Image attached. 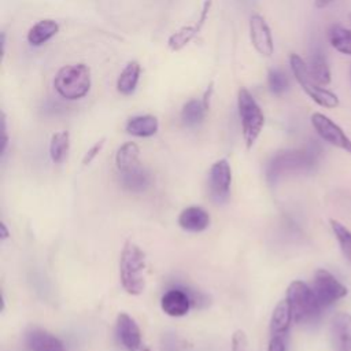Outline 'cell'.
Returning a JSON list of instances; mask_svg holds the SVG:
<instances>
[{
	"mask_svg": "<svg viewBox=\"0 0 351 351\" xmlns=\"http://www.w3.org/2000/svg\"><path fill=\"white\" fill-rule=\"evenodd\" d=\"M122 181L125 184V186L130 191H144L149 182V177L148 173L141 169V166L136 170H132L129 173H123L122 174Z\"/></svg>",
	"mask_w": 351,
	"mask_h": 351,
	"instance_id": "4316f807",
	"label": "cell"
},
{
	"mask_svg": "<svg viewBox=\"0 0 351 351\" xmlns=\"http://www.w3.org/2000/svg\"><path fill=\"white\" fill-rule=\"evenodd\" d=\"M292 311L291 307L285 300H281L273 310L271 319H270V332L271 335H285L291 326L292 321Z\"/></svg>",
	"mask_w": 351,
	"mask_h": 351,
	"instance_id": "ffe728a7",
	"label": "cell"
},
{
	"mask_svg": "<svg viewBox=\"0 0 351 351\" xmlns=\"http://www.w3.org/2000/svg\"><path fill=\"white\" fill-rule=\"evenodd\" d=\"M0 229H1V240H5L8 237V230L5 228V223H1Z\"/></svg>",
	"mask_w": 351,
	"mask_h": 351,
	"instance_id": "d6a6232c",
	"label": "cell"
},
{
	"mask_svg": "<svg viewBox=\"0 0 351 351\" xmlns=\"http://www.w3.org/2000/svg\"><path fill=\"white\" fill-rule=\"evenodd\" d=\"M59 33V23L53 19H41L34 23L26 36V40L33 47H41Z\"/></svg>",
	"mask_w": 351,
	"mask_h": 351,
	"instance_id": "2e32d148",
	"label": "cell"
},
{
	"mask_svg": "<svg viewBox=\"0 0 351 351\" xmlns=\"http://www.w3.org/2000/svg\"><path fill=\"white\" fill-rule=\"evenodd\" d=\"M330 341L333 351H351V314L339 313L333 317Z\"/></svg>",
	"mask_w": 351,
	"mask_h": 351,
	"instance_id": "4fadbf2b",
	"label": "cell"
},
{
	"mask_svg": "<svg viewBox=\"0 0 351 351\" xmlns=\"http://www.w3.org/2000/svg\"><path fill=\"white\" fill-rule=\"evenodd\" d=\"M330 228L340 245L343 256L351 265V230L336 219H330Z\"/></svg>",
	"mask_w": 351,
	"mask_h": 351,
	"instance_id": "d4e9b609",
	"label": "cell"
},
{
	"mask_svg": "<svg viewBox=\"0 0 351 351\" xmlns=\"http://www.w3.org/2000/svg\"><path fill=\"white\" fill-rule=\"evenodd\" d=\"M104 144H106V137H101V138L97 140L90 148H88V151L85 152V155H84V158H82V165H84V166L89 165V163L99 155V152L103 149Z\"/></svg>",
	"mask_w": 351,
	"mask_h": 351,
	"instance_id": "f546056e",
	"label": "cell"
},
{
	"mask_svg": "<svg viewBox=\"0 0 351 351\" xmlns=\"http://www.w3.org/2000/svg\"><path fill=\"white\" fill-rule=\"evenodd\" d=\"M287 302L296 324L315 321L322 311V306L315 298L313 289L303 281H292L287 289Z\"/></svg>",
	"mask_w": 351,
	"mask_h": 351,
	"instance_id": "3957f363",
	"label": "cell"
},
{
	"mask_svg": "<svg viewBox=\"0 0 351 351\" xmlns=\"http://www.w3.org/2000/svg\"><path fill=\"white\" fill-rule=\"evenodd\" d=\"M159 129V122L155 115L145 114V115H137L130 118L126 122L125 130L136 137H151L154 136Z\"/></svg>",
	"mask_w": 351,
	"mask_h": 351,
	"instance_id": "ac0fdd59",
	"label": "cell"
},
{
	"mask_svg": "<svg viewBox=\"0 0 351 351\" xmlns=\"http://www.w3.org/2000/svg\"><path fill=\"white\" fill-rule=\"evenodd\" d=\"M311 125L322 140L351 154V140L330 118L321 112H314L311 115Z\"/></svg>",
	"mask_w": 351,
	"mask_h": 351,
	"instance_id": "52a82bcc",
	"label": "cell"
},
{
	"mask_svg": "<svg viewBox=\"0 0 351 351\" xmlns=\"http://www.w3.org/2000/svg\"><path fill=\"white\" fill-rule=\"evenodd\" d=\"M285 335H271L267 351H285Z\"/></svg>",
	"mask_w": 351,
	"mask_h": 351,
	"instance_id": "4dcf8cb0",
	"label": "cell"
},
{
	"mask_svg": "<svg viewBox=\"0 0 351 351\" xmlns=\"http://www.w3.org/2000/svg\"><path fill=\"white\" fill-rule=\"evenodd\" d=\"M308 71L319 85H328L330 82V70L322 51L317 49L313 52L308 63Z\"/></svg>",
	"mask_w": 351,
	"mask_h": 351,
	"instance_id": "44dd1931",
	"label": "cell"
},
{
	"mask_svg": "<svg viewBox=\"0 0 351 351\" xmlns=\"http://www.w3.org/2000/svg\"><path fill=\"white\" fill-rule=\"evenodd\" d=\"M333 0H315V7L318 8H325L326 5H329Z\"/></svg>",
	"mask_w": 351,
	"mask_h": 351,
	"instance_id": "1f68e13d",
	"label": "cell"
},
{
	"mask_svg": "<svg viewBox=\"0 0 351 351\" xmlns=\"http://www.w3.org/2000/svg\"><path fill=\"white\" fill-rule=\"evenodd\" d=\"M237 110L241 121V132L245 147L251 149L263 129L265 115L251 92L244 86H241L237 92Z\"/></svg>",
	"mask_w": 351,
	"mask_h": 351,
	"instance_id": "277c9868",
	"label": "cell"
},
{
	"mask_svg": "<svg viewBox=\"0 0 351 351\" xmlns=\"http://www.w3.org/2000/svg\"><path fill=\"white\" fill-rule=\"evenodd\" d=\"M232 351H250V346H248V339L244 330L237 329L234 330L233 336H232V346H230Z\"/></svg>",
	"mask_w": 351,
	"mask_h": 351,
	"instance_id": "f1b7e54d",
	"label": "cell"
},
{
	"mask_svg": "<svg viewBox=\"0 0 351 351\" xmlns=\"http://www.w3.org/2000/svg\"><path fill=\"white\" fill-rule=\"evenodd\" d=\"M267 86L273 95L280 96L288 90L289 80L281 69H271L267 73Z\"/></svg>",
	"mask_w": 351,
	"mask_h": 351,
	"instance_id": "83f0119b",
	"label": "cell"
},
{
	"mask_svg": "<svg viewBox=\"0 0 351 351\" xmlns=\"http://www.w3.org/2000/svg\"><path fill=\"white\" fill-rule=\"evenodd\" d=\"M317 156L313 151H285L271 160L270 173L278 174L288 170H302L313 167Z\"/></svg>",
	"mask_w": 351,
	"mask_h": 351,
	"instance_id": "9c48e42d",
	"label": "cell"
},
{
	"mask_svg": "<svg viewBox=\"0 0 351 351\" xmlns=\"http://www.w3.org/2000/svg\"><path fill=\"white\" fill-rule=\"evenodd\" d=\"M289 64L296 81L314 103L325 108H335L339 106V97L333 92L322 88V85L315 82L308 71V66L299 55L291 53Z\"/></svg>",
	"mask_w": 351,
	"mask_h": 351,
	"instance_id": "5b68a950",
	"label": "cell"
},
{
	"mask_svg": "<svg viewBox=\"0 0 351 351\" xmlns=\"http://www.w3.org/2000/svg\"><path fill=\"white\" fill-rule=\"evenodd\" d=\"M199 26H182L181 29H178L177 32H174L169 40H167V45L171 51H180L199 32Z\"/></svg>",
	"mask_w": 351,
	"mask_h": 351,
	"instance_id": "484cf974",
	"label": "cell"
},
{
	"mask_svg": "<svg viewBox=\"0 0 351 351\" xmlns=\"http://www.w3.org/2000/svg\"><path fill=\"white\" fill-rule=\"evenodd\" d=\"M147 259L144 251L132 240L123 244L119 258V280L122 288L133 296H137L145 289Z\"/></svg>",
	"mask_w": 351,
	"mask_h": 351,
	"instance_id": "6da1fadb",
	"label": "cell"
},
{
	"mask_svg": "<svg viewBox=\"0 0 351 351\" xmlns=\"http://www.w3.org/2000/svg\"><path fill=\"white\" fill-rule=\"evenodd\" d=\"M192 299L188 291L182 288L167 289L160 299V307L169 317H184L188 314Z\"/></svg>",
	"mask_w": 351,
	"mask_h": 351,
	"instance_id": "7c38bea8",
	"label": "cell"
},
{
	"mask_svg": "<svg viewBox=\"0 0 351 351\" xmlns=\"http://www.w3.org/2000/svg\"><path fill=\"white\" fill-rule=\"evenodd\" d=\"M117 336L128 351H151L141 339V330L136 321L126 313H119L115 325Z\"/></svg>",
	"mask_w": 351,
	"mask_h": 351,
	"instance_id": "ba28073f",
	"label": "cell"
},
{
	"mask_svg": "<svg viewBox=\"0 0 351 351\" xmlns=\"http://www.w3.org/2000/svg\"><path fill=\"white\" fill-rule=\"evenodd\" d=\"M178 225L192 233L203 232L210 225V215L208 213L197 206H191L184 208L178 215Z\"/></svg>",
	"mask_w": 351,
	"mask_h": 351,
	"instance_id": "9a60e30c",
	"label": "cell"
},
{
	"mask_svg": "<svg viewBox=\"0 0 351 351\" xmlns=\"http://www.w3.org/2000/svg\"><path fill=\"white\" fill-rule=\"evenodd\" d=\"M311 289L324 308L344 298L348 292L347 288L325 269H318L315 271Z\"/></svg>",
	"mask_w": 351,
	"mask_h": 351,
	"instance_id": "8992f818",
	"label": "cell"
},
{
	"mask_svg": "<svg viewBox=\"0 0 351 351\" xmlns=\"http://www.w3.org/2000/svg\"><path fill=\"white\" fill-rule=\"evenodd\" d=\"M206 106L203 100L199 99H191L188 100L181 110V119L186 126H196L200 123L206 115Z\"/></svg>",
	"mask_w": 351,
	"mask_h": 351,
	"instance_id": "603a6c76",
	"label": "cell"
},
{
	"mask_svg": "<svg viewBox=\"0 0 351 351\" xmlns=\"http://www.w3.org/2000/svg\"><path fill=\"white\" fill-rule=\"evenodd\" d=\"M232 184V169L226 159H219L213 163L208 176V185L211 196L221 202L228 197Z\"/></svg>",
	"mask_w": 351,
	"mask_h": 351,
	"instance_id": "30bf717a",
	"label": "cell"
},
{
	"mask_svg": "<svg viewBox=\"0 0 351 351\" xmlns=\"http://www.w3.org/2000/svg\"><path fill=\"white\" fill-rule=\"evenodd\" d=\"M90 70L84 63L66 64L58 70L53 78L55 90L66 100H78L90 89Z\"/></svg>",
	"mask_w": 351,
	"mask_h": 351,
	"instance_id": "7a4b0ae2",
	"label": "cell"
},
{
	"mask_svg": "<svg viewBox=\"0 0 351 351\" xmlns=\"http://www.w3.org/2000/svg\"><path fill=\"white\" fill-rule=\"evenodd\" d=\"M70 148V133L59 130L52 134L49 141V156L53 163H62L67 158Z\"/></svg>",
	"mask_w": 351,
	"mask_h": 351,
	"instance_id": "7402d4cb",
	"label": "cell"
},
{
	"mask_svg": "<svg viewBox=\"0 0 351 351\" xmlns=\"http://www.w3.org/2000/svg\"><path fill=\"white\" fill-rule=\"evenodd\" d=\"M250 38L258 53L263 56H271L274 52V43L271 30L259 14H254L250 18Z\"/></svg>",
	"mask_w": 351,
	"mask_h": 351,
	"instance_id": "8fae6325",
	"label": "cell"
},
{
	"mask_svg": "<svg viewBox=\"0 0 351 351\" xmlns=\"http://www.w3.org/2000/svg\"><path fill=\"white\" fill-rule=\"evenodd\" d=\"M348 21H350V23H351V14L348 15Z\"/></svg>",
	"mask_w": 351,
	"mask_h": 351,
	"instance_id": "836d02e7",
	"label": "cell"
},
{
	"mask_svg": "<svg viewBox=\"0 0 351 351\" xmlns=\"http://www.w3.org/2000/svg\"><path fill=\"white\" fill-rule=\"evenodd\" d=\"M25 344L29 351H67L59 337L41 328H32L27 330Z\"/></svg>",
	"mask_w": 351,
	"mask_h": 351,
	"instance_id": "5bb4252c",
	"label": "cell"
},
{
	"mask_svg": "<svg viewBox=\"0 0 351 351\" xmlns=\"http://www.w3.org/2000/svg\"><path fill=\"white\" fill-rule=\"evenodd\" d=\"M138 156H140V148L136 143L133 141L123 143L115 154V165H117V169L121 171V174L138 169L140 167Z\"/></svg>",
	"mask_w": 351,
	"mask_h": 351,
	"instance_id": "e0dca14e",
	"label": "cell"
},
{
	"mask_svg": "<svg viewBox=\"0 0 351 351\" xmlns=\"http://www.w3.org/2000/svg\"><path fill=\"white\" fill-rule=\"evenodd\" d=\"M140 74H141V67H140L138 62L130 60L125 66V69L121 71V74L117 80V90L123 96L132 95L137 88Z\"/></svg>",
	"mask_w": 351,
	"mask_h": 351,
	"instance_id": "d6986e66",
	"label": "cell"
},
{
	"mask_svg": "<svg viewBox=\"0 0 351 351\" xmlns=\"http://www.w3.org/2000/svg\"><path fill=\"white\" fill-rule=\"evenodd\" d=\"M350 77H351V71H350Z\"/></svg>",
	"mask_w": 351,
	"mask_h": 351,
	"instance_id": "e575fe53",
	"label": "cell"
},
{
	"mask_svg": "<svg viewBox=\"0 0 351 351\" xmlns=\"http://www.w3.org/2000/svg\"><path fill=\"white\" fill-rule=\"evenodd\" d=\"M328 36L332 47L336 51L344 55H351V30L335 25L329 29Z\"/></svg>",
	"mask_w": 351,
	"mask_h": 351,
	"instance_id": "cb8c5ba5",
	"label": "cell"
}]
</instances>
